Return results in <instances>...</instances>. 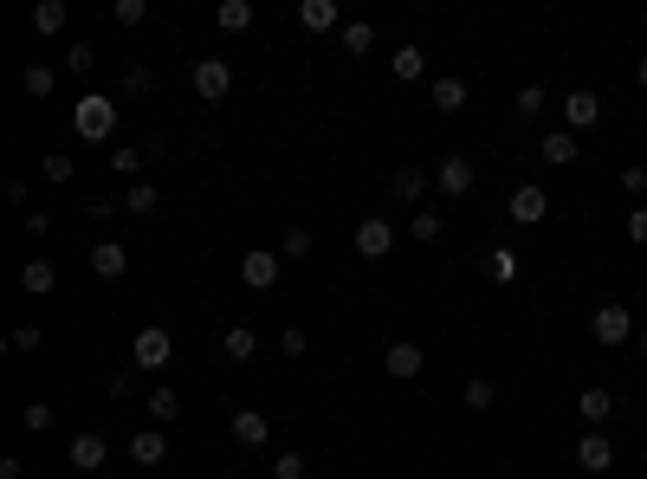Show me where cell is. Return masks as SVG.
Returning <instances> with one entry per match:
<instances>
[{
  "instance_id": "6da1fadb",
  "label": "cell",
  "mask_w": 647,
  "mask_h": 479,
  "mask_svg": "<svg viewBox=\"0 0 647 479\" xmlns=\"http://www.w3.org/2000/svg\"><path fill=\"white\" fill-rule=\"evenodd\" d=\"M72 130L85 136V143H110V136H117V98H104V91H85V98L72 104Z\"/></svg>"
},
{
  "instance_id": "7a4b0ae2",
  "label": "cell",
  "mask_w": 647,
  "mask_h": 479,
  "mask_svg": "<svg viewBox=\"0 0 647 479\" xmlns=\"http://www.w3.org/2000/svg\"><path fill=\"white\" fill-rule=\"evenodd\" d=\"M589 337H596L602 350L635 344V311H628V305H615V298H609V305H596V311H589Z\"/></svg>"
},
{
  "instance_id": "3957f363",
  "label": "cell",
  "mask_w": 647,
  "mask_h": 479,
  "mask_svg": "<svg viewBox=\"0 0 647 479\" xmlns=\"http://www.w3.org/2000/svg\"><path fill=\"white\" fill-rule=\"evenodd\" d=\"M169 357H175V337L162 331V324H143L136 344H130V363L136 369H169Z\"/></svg>"
},
{
  "instance_id": "277c9868",
  "label": "cell",
  "mask_w": 647,
  "mask_h": 479,
  "mask_svg": "<svg viewBox=\"0 0 647 479\" xmlns=\"http://www.w3.org/2000/svg\"><path fill=\"white\" fill-rule=\"evenodd\" d=\"M505 214H512L518 227H544V214H550V195L538 182H518L512 188V201H505Z\"/></svg>"
},
{
  "instance_id": "5b68a950",
  "label": "cell",
  "mask_w": 647,
  "mask_h": 479,
  "mask_svg": "<svg viewBox=\"0 0 647 479\" xmlns=\"http://www.w3.org/2000/svg\"><path fill=\"white\" fill-rule=\"evenodd\" d=\"M602 123V98L589 85H576V91H563V130H596Z\"/></svg>"
},
{
  "instance_id": "8992f818",
  "label": "cell",
  "mask_w": 647,
  "mask_h": 479,
  "mask_svg": "<svg viewBox=\"0 0 647 479\" xmlns=\"http://www.w3.org/2000/svg\"><path fill=\"white\" fill-rule=\"evenodd\" d=\"M434 188H440V195H447V201H466V195H473V188H479L473 162H466V156H447V162H440V169H434Z\"/></svg>"
},
{
  "instance_id": "52a82bcc",
  "label": "cell",
  "mask_w": 647,
  "mask_h": 479,
  "mask_svg": "<svg viewBox=\"0 0 647 479\" xmlns=\"http://www.w3.org/2000/svg\"><path fill=\"white\" fill-rule=\"evenodd\" d=\"M382 369H389L395 382H415L421 369H428V350H421V344H408V337H395V344L382 350Z\"/></svg>"
},
{
  "instance_id": "ba28073f",
  "label": "cell",
  "mask_w": 647,
  "mask_h": 479,
  "mask_svg": "<svg viewBox=\"0 0 647 479\" xmlns=\"http://www.w3.org/2000/svg\"><path fill=\"white\" fill-rule=\"evenodd\" d=\"M279 266H285V259H279V253H266V246H259V253H246V259H240L246 292H272V285H279Z\"/></svg>"
},
{
  "instance_id": "9c48e42d",
  "label": "cell",
  "mask_w": 647,
  "mask_h": 479,
  "mask_svg": "<svg viewBox=\"0 0 647 479\" xmlns=\"http://www.w3.org/2000/svg\"><path fill=\"white\" fill-rule=\"evenodd\" d=\"M227 434H233V447H246V454H253V447H266V441H272V421L259 415V408H240V415L227 421Z\"/></svg>"
},
{
  "instance_id": "30bf717a",
  "label": "cell",
  "mask_w": 647,
  "mask_h": 479,
  "mask_svg": "<svg viewBox=\"0 0 647 479\" xmlns=\"http://www.w3.org/2000/svg\"><path fill=\"white\" fill-rule=\"evenodd\" d=\"M195 91H201L208 104H220V98L233 91V65H227V59H195Z\"/></svg>"
},
{
  "instance_id": "8fae6325",
  "label": "cell",
  "mask_w": 647,
  "mask_h": 479,
  "mask_svg": "<svg viewBox=\"0 0 647 479\" xmlns=\"http://www.w3.org/2000/svg\"><path fill=\"white\" fill-rule=\"evenodd\" d=\"M576 467H583V473H609L615 467V441L602 428H589L583 441H576Z\"/></svg>"
},
{
  "instance_id": "7c38bea8",
  "label": "cell",
  "mask_w": 647,
  "mask_h": 479,
  "mask_svg": "<svg viewBox=\"0 0 647 479\" xmlns=\"http://www.w3.org/2000/svg\"><path fill=\"white\" fill-rule=\"evenodd\" d=\"M65 460H72L78 473H98L104 460H110V441H104V434H72V447H65Z\"/></svg>"
},
{
  "instance_id": "4fadbf2b",
  "label": "cell",
  "mask_w": 647,
  "mask_h": 479,
  "mask_svg": "<svg viewBox=\"0 0 647 479\" xmlns=\"http://www.w3.org/2000/svg\"><path fill=\"white\" fill-rule=\"evenodd\" d=\"M538 156L550 162V169H570V162L583 156V143H576V130H544L538 136Z\"/></svg>"
},
{
  "instance_id": "5bb4252c",
  "label": "cell",
  "mask_w": 647,
  "mask_h": 479,
  "mask_svg": "<svg viewBox=\"0 0 647 479\" xmlns=\"http://www.w3.org/2000/svg\"><path fill=\"white\" fill-rule=\"evenodd\" d=\"M356 253H363V259H389L395 253V227L382 221V214H376V221H363V227H356Z\"/></svg>"
},
{
  "instance_id": "9a60e30c",
  "label": "cell",
  "mask_w": 647,
  "mask_h": 479,
  "mask_svg": "<svg viewBox=\"0 0 647 479\" xmlns=\"http://www.w3.org/2000/svg\"><path fill=\"white\" fill-rule=\"evenodd\" d=\"M91 272H98V279H123V272H130V246L123 240H98L91 246Z\"/></svg>"
},
{
  "instance_id": "2e32d148",
  "label": "cell",
  "mask_w": 647,
  "mask_h": 479,
  "mask_svg": "<svg viewBox=\"0 0 647 479\" xmlns=\"http://www.w3.org/2000/svg\"><path fill=\"white\" fill-rule=\"evenodd\" d=\"M389 72H395V85H421V78H428V52H421V46H395L389 52Z\"/></svg>"
},
{
  "instance_id": "e0dca14e",
  "label": "cell",
  "mask_w": 647,
  "mask_h": 479,
  "mask_svg": "<svg viewBox=\"0 0 647 479\" xmlns=\"http://www.w3.org/2000/svg\"><path fill=\"white\" fill-rule=\"evenodd\" d=\"M518 272H525V253H518V246H492L486 253V279L492 285H518Z\"/></svg>"
},
{
  "instance_id": "ac0fdd59",
  "label": "cell",
  "mask_w": 647,
  "mask_h": 479,
  "mask_svg": "<svg viewBox=\"0 0 647 479\" xmlns=\"http://www.w3.org/2000/svg\"><path fill=\"white\" fill-rule=\"evenodd\" d=\"M130 460H136V467H162V460H169L162 428H136V434H130Z\"/></svg>"
},
{
  "instance_id": "d6986e66",
  "label": "cell",
  "mask_w": 647,
  "mask_h": 479,
  "mask_svg": "<svg viewBox=\"0 0 647 479\" xmlns=\"http://www.w3.org/2000/svg\"><path fill=\"white\" fill-rule=\"evenodd\" d=\"M466 98H473V91H466V78H434V85H428V104H434L440 117L466 111Z\"/></svg>"
},
{
  "instance_id": "ffe728a7",
  "label": "cell",
  "mask_w": 647,
  "mask_h": 479,
  "mask_svg": "<svg viewBox=\"0 0 647 479\" xmlns=\"http://www.w3.org/2000/svg\"><path fill=\"white\" fill-rule=\"evenodd\" d=\"M576 415H583L589 428H609V415H615V395H609V389H596V382H589V389L576 395Z\"/></svg>"
},
{
  "instance_id": "44dd1931",
  "label": "cell",
  "mask_w": 647,
  "mask_h": 479,
  "mask_svg": "<svg viewBox=\"0 0 647 479\" xmlns=\"http://www.w3.org/2000/svg\"><path fill=\"white\" fill-rule=\"evenodd\" d=\"M220 350H227L233 363H253L259 357V331L253 324H227V331H220Z\"/></svg>"
},
{
  "instance_id": "7402d4cb",
  "label": "cell",
  "mask_w": 647,
  "mask_h": 479,
  "mask_svg": "<svg viewBox=\"0 0 647 479\" xmlns=\"http://www.w3.org/2000/svg\"><path fill=\"white\" fill-rule=\"evenodd\" d=\"M337 20H343L337 0H298V26H305V33H330Z\"/></svg>"
},
{
  "instance_id": "603a6c76",
  "label": "cell",
  "mask_w": 647,
  "mask_h": 479,
  "mask_svg": "<svg viewBox=\"0 0 647 479\" xmlns=\"http://www.w3.org/2000/svg\"><path fill=\"white\" fill-rule=\"evenodd\" d=\"M389 195H395V201H421V195H428V169H415V162H402V169L389 175Z\"/></svg>"
},
{
  "instance_id": "cb8c5ba5",
  "label": "cell",
  "mask_w": 647,
  "mask_h": 479,
  "mask_svg": "<svg viewBox=\"0 0 647 479\" xmlns=\"http://www.w3.org/2000/svg\"><path fill=\"white\" fill-rule=\"evenodd\" d=\"M65 20H72V13H65V0H39V7H33V33L39 39H59Z\"/></svg>"
},
{
  "instance_id": "d4e9b609",
  "label": "cell",
  "mask_w": 647,
  "mask_h": 479,
  "mask_svg": "<svg viewBox=\"0 0 647 479\" xmlns=\"http://www.w3.org/2000/svg\"><path fill=\"white\" fill-rule=\"evenodd\" d=\"M20 285H26V292H33V298H46L52 285H59V272H52V259H26V266H20Z\"/></svg>"
},
{
  "instance_id": "484cf974",
  "label": "cell",
  "mask_w": 647,
  "mask_h": 479,
  "mask_svg": "<svg viewBox=\"0 0 647 479\" xmlns=\"http://www.w3.org/2000/svg\"><path fill=\"white\" fill-rule=\"evenodd\" d=\"M214 20H220V33H246L253 26V0H220Z\"/></svg>"
},
{
  "instance_id": "4316f807",
  "label": "cell",
  "mask_w": 647,
  "mask_h": 479,
  "mask_svg": "<svg viewBox=\"0 0 647 479\" xmlns=\"http://www.w3.org/2000/svg\"><path fill=\"white\" fill-rule=\"evenodd\" d=\"M512 111L525 117V123H538V117L550 111V91H544V85H525V91H518V98H512Z\"/></svg>"
},
{
  "instance_id": "83f0119b",
  "label": "cell",
  "mask_w": 647,
  "mask_h": 479,
  "mask_svg": "<svg viewBox=\"0 0 647 479\" xmlns=\"http://www.w3.org/2000/svg\"><path fill=\"white\" fill-rule=\"evenodd\" d=\"M343 52H350V59L376 52V26H369V20H350V26H343Z\"/></svg>"
},
{
  "instance_id": "f1b7e54d",
  "label": "cell",
  "mask_w": 647,
  "mask_h": 479,
  "mask_svg": "<svg viewBox=\"0 0 647 479\" xmlns=\"http://www.w3.org/2000/svg\"><path fill=\"white\" fill-rule=\"evenodd\" d=\"M52 85H59V72H52V65H26V72H20V91H26V98H52Z\"/></svg>"
},
{
  "instance_id": "f546056e",
  "label": "cell",
  "mask_w": 647,
  "mask_h": 479,
  "mask_svg": "<svg viewBox=\"0 0 647 479\" xmlns=\"http://www.w3.org/2000/svg\"><path fill=\"white\" fill-rule=\"evenodd\" d=\"M123 208H130L136 221H149V214L162 208V195H156V188H149V182H130V195H123Z\"/></svg>"
},
{
  "instance_id": "4dcf8cb0",
  "label": "cell",
  "mask_w": 647,
  "mask_h": 479,
  "mask_svg": "<svg viewBox=\"0 0 647 479\" xmlns=\"http://www.w3.org/2000/svg\"><path fill=\"white\" fill-rule=\"evenodd\" d=\"M311 246H318V240H311V227H285V240H279V259H311Z\"/></svg>"
},
{
  "instance_id": "1f68e13d",
  "label": "cell",
  "mask_w": 647,
  "mask_h": 479,
  "mask_svg": "<svg viewBox=\"0 0 647 479\" xmlns=\"http://www.w3.org/2000/svg\"><path fill=\"white\" fill-rule=\"evenodd\" d=\"M492 402H499V382H492V376H473V382H466V408H473V415H486Z\"/></svg>"
},
{
  "instance_id": "d6a6232c",
  "label": "cell",
  "mask_w": 647,
  "mask_h": 479,
  "mask_svg": "<svg viewBox=\"0 0 647 479\" xmlns=\"http://www.w3.org/2000/svg\"><path fill=\"white\" fill-rule=\"evenodd\" d=\"M175 415H182V395H175V389H149V421H162V428H169Z\"/></svg>"
},
{
  "instance_id": "836d02e7",
  "label": "cell",
  "mask_w": 647,
  "mask_h": 479,
  "mask_svg": "<svg viewBox=\"0 0 647 479\" xmlns=\"http://www.w3.org/2000/svg\"><path fill=\"white\" fill-rule=\"evenodd\" d=\"M156 91V72L149 65H123V98H149Z\"/></svg>"
},
{
  "instance_id": "e575fe53",
  "label": "cell",
  "mask_w": 647,
  "mask_h": 479,
  "mask_svg": "<svg viewBox=\"0 0 647 479\" xmlns=\"http://www.w3.org/2000/svg\"><path fill=\"white\" fill-rule=\"evenodd\" d=\"M408 234H415L421 246H434L440 234H447V221H440V214H434V208H421V214H415V221H408Z\"/></svg>"
},
{
  "instance_id": "d590c367",
  "label": "cell",
  "mask_w": 647,
  "mask_h": 479,
  "mask_svg": "<svg viewBox=\"0 0 647 479\" xmlns=\"http://www.w3.org/2000/svg\"><path fill=\"white\" fill-rule=\"evenodd\" d=\"M110 169H117L123 182H143V149H136V143H123L117 156H110Z\"/></svg>"
},
{
  "instance_id": "8d00e7d4",
  "label": "cell",
  "mask_w": 647,
  "mask_h": 479,
  "mask_svg": "<svg viewBox=\"0 0 647 479\" xmlns=\"http://www.w3.org/2000/svg\"><path fill=\"white\" fill-rule=\"evenodd\" d=\"M305 473H311V460L298 454V447H292V454H279V460H272V479H305Z\"/></svg>"
},
{
  "instance_id": "74e56055",
  "label": "cell",
  "mask_w": 647,
  "mask_h": 479,
  "mask_svg": "<svg viewBox=\"0 0 647 479\" xmlns=\"http://www.w3.org/2000/svg\"><path fill=\"white\" fill-rule=\"evenodd\" d=\"M91 65H98V46H91V39L65 46V72H91Z\"/></svg>"
},
{
  "instance_id": "f35d334b",
  "label": "cell",
  "mask_w": 647,
  "mask_h": 479,
  "mask_svg": "<svg viewBox=\"0 0 647 479\" xmlns=\"http://www.w3.org/2000/svg\"><path fill=\"white\" fill-rule=\"evenodd\" d=\"M39 175H46L52 188H65L72 182V156H39Z\"/></svg>"
},
{
  "instance_id": "ab89813d",
  "label": "cell",
  "mask_w": 647,
  "mask_h": 479,
  "mask_svg": "<svg viewBox=\"0 0 647 479\" xmlns=\"http://www.w3.org/2000/svg\"><path fill=\"white\" fill-rule=\"evenodd\" d=\"M20 428H26V434H46V428H52V402H26Z\"/></svg>"
},
{
  "instance_id": "60d3db41",
  "label": "cell",
  "mask_w": 647,
  "mask_h": 479,
  "mask_svg": "<svg viewBox=\"0 0 647 479\" xmlns=\"http://www.w3.org/2000/svg\"><path fill=\"white\" fill-rule=\"evenodd\" d=\"M279 350H285V357L298 363V357H305V350H311V331H305V324H292V331L279 337Z\"/></svg>"
},
{
  "instance_id": "b9f144b4",
  "label": "cell",
  "mask_w": 647,
  "mask_h": 479,
  "mask_svg": "<svg viewBox=\"0 0 647 479\" xmlns=\"http://www.w3.org/2000/svg\"><path fill=\"white\" fill-rule=\"evenodd\" d=\"M110 13H117V26H143L149 20V0H117Z\"/></svg>"
},
{
  "instance_id": "7bdbcfd3",
  "label": "cell",
  "mask_w": 647,
  "mask_h": 479,
  "mask_svg": "<svg viewBox=\"0 0 647 479\" xmlns=\"http://www.w3.org/2000/svg\"><path fill=\"white\" fill-rule=\"evenodd\" d=\"M136 376H143V369H117V376H110V395H117V402H123V395H136Z\"/></svg>"
},
{
  "instance_id": "ee69618b",
  "label": "cell",
  "mask_w": 647,
  "mask_h": 479,
  "mask_svg": "<svg viewBox=\"0 0 647 479\" xmlns=\"http://www.w3.org/2000/svg\"><path fill=\"white\" fill-rule=\"evenodd\" d=\"M7 344H13V350H39V344H46V337H39V324H20V331H13Z\"/></svg>"
},
{
  "instance_id": "f6af8a7d",
  "label": "cell",
  "mask_w": 647,
  "mask_h": 479,
  "mask_svg": "<svg viewBox=\"0 0 647 479\" xmlns=\"http://www.w3.org/2000/svg\"><path fill=\"white\" fill-rule=\"evenodd\" d=\"M628 240L647 246V208H628Z\"/></svg>"
},
{
  "instance_id": "bcb514c9",
  "label": "cell",
  "mask_w": 647,
  "mask_h": 479,
  "mask_svg": "<svg viewBox=\"0 0 647 479\" xmlns=\"http://www.w3.org/2000/svg\"><path fill=\"white\" fill-rule=\"evenodd\" d=\"M622 188H628V195H641V188H647V169H641V162H635V169H622Z\"/></svg>"
},
{
  "instance_id": "7dc6e473",
  "label": "cell",
  "mask_w": 647,
  "mask_h": 479,
  "mask_svg": "<svg viewBox=\"0 0 647 479\" xmlns=\"http://www.w3.org/2000/svg\"><path fill=\"white\" fill-rule=\"evenodd\" d=\"M635 78H641V85H647V52H641V72H635Z\"/></svg>"
},
{
  "instance_id": "c3c4849f",
  "label": "cell",
  "mask_w": 647,
  "mask_h": 479,
  "mask_svg": "<svg viewBox=\"0 0 647 479\" xmlns=\"http://www.w3.org/2000/svg\"><path fill=\"white\" fill-rule=\"evenodd\" d=\"M635 344H641V357H647V331H641V337H635Z\"/></svg>"
},
{
  "instance_id": "681fc988",
  "label": "cell",
  "mask_w": 647,
  "mask_h": 479,
  "mask_svg": "<svg viewBox=\"0 0 647 479\" xmlns=\"http://www.w3.org/2000/svg\"><path fill=\"white\" fill-rule=\"evenodd\" d=\"M641 467H647V441H641Z\"/></svg>"
},
{
  "instance_id": "f907efd6",
  "label": "cell",
  "mask_w": 647,
  "mask_h": 479,
  "mask_svg": "<svg viewBox=\"0 0 647 479\" xmlns=\"http://www.w3.org/2000/svg\"><path fill=\"white\" fill-rule=\"evenodd\" d=\"M550 479H557V473H550Z\"/></svg>"
}]
</instances>
